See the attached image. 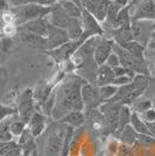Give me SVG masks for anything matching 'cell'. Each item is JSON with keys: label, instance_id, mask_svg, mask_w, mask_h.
<instances>
[{"label": "cell", "instance_id": "836d02e7", "mask_svg": "<svg viewBox=\"0 0 155 156\" xmlns=\"http://www.w3.org/2000/svg\"><path fill=\"white\" fill-rule=\"evenodd\" d=\"M15 114H18V108L12 107V106H7V105L0 104V121L5 120L7 118L13 117Z\"/></svg>", "mask_w": 155, "mask_h": 156}, {"label": "cell", "instance_id": "e575fe53", "mask_svg": "<svg viewBox=\"0 0 155 156\" xmlns=\"http://www.w3.org/2000/svg\"><path fill=\"white\" fill-rule=\"evenodd\" d=\"M112 70L114 72V76H116V77H119V76H129V77L134 78L136 75L135 72H133L132 70H129V69L125 68V66H121V65L113 68Z\"/></svg>", "mask_w": 155, "mask_h": 156}, {"label": "cell", "instance_id": "6da1fadb", "mask_svg": "<svg viewBox=\"0 0 155 156\" xmlns=\"http://www.w3.org/2000/svg\"><path fill=\"white\" fill-rule=\"evenodd\" d=\"M85 80L79 76L71 75L65 77L55 90V104L50 115L59 121L72 111H83L84 105L81 97V89Z\"/></svg>", "mask_w": 155, "mask_h": 156}, {"label": "cell", "instance_id": "cb8c5ba5", "mask_svg": "<svg viewBox=\"0 0 155 156\" xmlns=\"http://www.w3.org/2000/svg\"><path fill=\"white\" fill-rule=\"evenodd\" d=\"M113 35L116 37V43H125V42H129V41H133V32H132V26L131 23L127 25H124L120 26L117 29H113Z\"/></svg>", "mask_w": 155, "mask_h": 156}, {"label": "cell", "instance_id": "f35d334b", "mask_svg": "<svg viewBox=\"0 0 155 156\" xmlns=\"http://www.w3.org/2000/svg\"><path fill=\"white\" fill-rule=\"evenodd\" d=\"M142 114H143V118H145L143 121H146V122L155 121V110H153V108H149L146 112H143Z\"/></svg>", "mask_w": 155, "mask_h": 156}, {"label": "cell", "instance_id": "bcb514c9", "mask_svg": "<svg viewBox=\"0 0 155 156\" xmlns=\"http://www.w3.org/2000/svg\"><path fill=\"white\" fill-rule=\"evenodd\" d=\"M2 50V39H0V51Z\"/></svg>", "mask_w": 155, "mask_h": 156}, {"label": "cell", "instance_id": "60d3db41", "mask_svg": "<svg viewBox=\"0 0 155 156\" xmlns=\"http://www.w3.org/2000/svg\"><path fill=\"white\" fill-rule=\"evenodd\" d=\"M33 2H36V0H12V4L14 5V7L25 6L28 4H33Z\"/></svg>", "mask_w": 155, "mask_h": 156}, {"label": "cell", "instance_id": "ffe728a7", "mask_svg": "<svg viewBox=\"0 0 155 156\" xmlns=\"http://www.w3.org/2000/svg\"><path fill=\"white\" fill-rule=\"evenodd\" d=\"M114 72L112 70V68L107 66L106 64H103L98 66L97 75H96V82L97 86H103V85L112 84V80L114 79Z\"/></svg>", "mask_w": 155, "mask_h": 156}, {"label": "cell", "instance_id": "f6af8a7d", "mask_svg": "<svg viewBox=\"0 0 155 156\" xmlns=\"http://www.w3.org/2000/svg\"><path fill=\"white\" fill-rule=\"evenodd\" d=\"M150 42H149V44H150V47H154L155 48V32L150 35Z\"/></svg>", "mask_w": 155, "mask_h": 156}, {"label": "cell", "instance_id": "f546056e", "mask_svg": "<svg viewBox=\"0 0 155 156\" xmlns=\"http://www.w3.org/2000/svg\"><path fill=\"white\" fill-rule=\"evenodd\" d=\"M131 115H132L131 108L127 105H121L120 114H119V126L117 129L118 132H121L127 125H131Z\"/></svg>", "mask_w": 155, "mask_h": 156}, {"label": "cell", "instance_id": "7bdbcfd3", "mask_svg": "<svg viewBox=\"0 0 155 156\" xmlns=\"http://www.w3.org/2000/svg\"><path fill=\"white\" fill-rule=\"evenodd\" d=\"M146 122V121H145ZM147 124V127L149 128L150 130V133H152V135L155 137V121H152V122H146Z\"/></svg>", "mask_w": 155, "mask_h": 156}, {"label": "cell", "instance_id": "d590c367", "mask_svg": "<svg viewBox=\"0 0 155 156\" xmlns=\"http://www.w3.org/2000/svg\"><path fill=\"white\" fill-rule=\"evenodd\" d=\"M132 80H133V78L129 77V76H119V77H114V79L112 80V84L118 86V87H121L124 85L129 84Z\"/></svg>", "mask_w": 155, "mask_h": 156}, {"label": "cell", "instance_id": "4fadbf2b", "mask_svg": "<svg viewBox=\"0 0 155 156\" xmlns=\"http://www.w3.org/2000/svg\"><path fill=\"white\" fill-rule=\"evenodd\" d=\"M69 41H70V37L67 30L54 27L49 23V32L47 36V50H54Z\"/></svg>", "mask_w": 155, "mask_h": 156}, {"label": "cell", "instance_id": "d6986e66", "mask_svg": "<svg viewBox=\"0 0 155 156\" xmlns=\"http://www.w3.org/2000/svg\"><path fill=\"white\" fill-rule=\"evenodd\" d=\"M19 40L31 48H41V49H47V37H42L39 35H34L29 33L19 32Z\"/></svg>", "mask_w": 155, "mask_h": 156}, {"label": "cell", "instance_id": "7402d4cb", "mask_svg": "<svg viewBox=\"0 0 155 156\" xmlns=\"http://www.w3.org/2000/svg\"><path fill=\"white\" fill-rule=\"evenodd\" d=\"M120 47H123L124 49L127 52H129L134 58L139 59V61H143V50L145 48L139 41H129V42H125V43H118Z\"/></svg>", "mask_w": 155, "mask_h": 156}, {"label": "cell", "instance_id": "5b68a950", "mask_svg": "<svg viewBox=\"0 0 155 156\" xmlns=\"http://www.w3.org/2000/svg\"><path fill=\"white\" fill-rule=\"evenodd\" d=\"M45 19H47V21L52 26L61 28V29H64V30H68L69 28H71L75 23H77L78 21H79L77 19L70 18L67 14V12L63 9V7L61 6L59 2H57L54 6L50 7V11H49L48 15L45 16Z\"/></svg>", "mask_w": 155, "mask_h": 156}, {"label": "cell", "instance_id": "e0dca14e", "mask_svg": "<svg viewBox=\"0 0 155 156\" xmlns=\"http://www.w3.org/2000/svg\"><path fill=\"white\" fill-rule=\"evenodd\" d=\"M88 119H89V124H90L92 130L98 132L100 134H109L110 133L106 121H105V118L98 108L88 111Z\"/></svg>", "mask_w": 155, "mask_h": 156}, {"label": "cell", "instance_id": "1f68e13d", "mask_svg": "<svg viewBox=\"0 0 155 156\" xmlns=\"http://www.w3.org/2000/svg\"><path fill=\"white\" fill-rule=\"evenodd\" d=\"M72 137H74V127H71V126H68V125H67V130H65L64 141H63V147H62L61 156H68L69 151H70Z\"/></svg>", "mask_w": 155, "mask_h": 156}, {"label": "cell", "instance_id": "8992f818", "mask_svg": "<svg viewBox=\"0 0 155 156\" xmlns=\"http://www.w3.org/2000/svg\"><path fill=\"white\" fill-rule=\"evenodd\" d=\"M113 52H116L120 65L125 66L133 72H135L136 75H145L147 72V69L143 64L145 61H139V59L134 58L129 52H127L123 47H120L118 43H113Z\"/></svg>", "mask_w": 155, "mask_h": 156}, {"label": "cell", "instance_id": "30bf717a", "mask_svg": "<svg viewBox=\"0 0 155 156\" xmlns=\"http://www.w3.org/2000/svg\"><path fill=\"white\" fill-rule=\"evenodd\" d=\"M81 23L83 27V37H82L83 42L91 36H102L104 34V29L102 25L95 19V16L92 14H90L84 9L82 12Z\"/></svg>", "mask_w": 155, "mask_h": 156}, {"label": "cell", "instance_id": "3957f363", "mask_svg": "<svg viewBox=\"0 0 155 156\" xmlns=\"http://www.w3.org/2000/svg\"><path fill=\"white\" fill-rule=\"evenodd\" d=\"M62 122H54L49 127V129L45 132V156H61L63 141H64L65 127H62Z\"/></svg>", "mask_w": 155, "mask_h": 156}, {"label": "cell", "instance_id": "74e56055", "mask_svg": "<svg viewBox=\"0 0 155 156\" xmlns=\"http://www.w3.org/2000/svg\"><path fill=\"white\" fill-rule=\"evenodd\" d=\"M105 64L107 65V66H110V68H112V69L120 65V62H119V58H118V56H117L116 52H113V51L111 52V55L109 56V58L106 59Z\"/></svg>", "mask_w": 155, "mask_h": 156}, {"label": "cell", "instance_id": "ac0fdd59", "mask_svg": "<svg viewBox=\"0 0 155 156\" xmlns=\"http://www.w3.org/2000/svg\"><path fill=\"white\" fill-rule=\"evenodd\" d=\"M27 126H28L27 128L29 129L31 135L33 137L40 136L45 128V115L41 112H39V111H35L34 114L32 115V118H31V120H29V122L27 124Z\"/></svg>", "mask_w": 155, "mask_h": 156}, {"label": "cell", "instance_id": "ab89813d", "mask_svg": "<svg viewBox=\"0 0 155 156\" xmlns=\"http://www.w3.org/2000/svg\"><path fill=\"white\" fill-rule=\"evenodd\" d=\"M58 0H36V4H39L41 6L45 7H52L55 4H57Z\"/></svg>", "mask_w": 155, "mask_h": 156}, {"label": "cell", "instance_id": "d4e9b609", "mask_svg": "<svg viewBox=\"0 0 155 156\" xmlns=\"http://www.w3.org/2000/svg\"><path fill=\"white\" fill-rule=\"evenodd\" d=\"M58 2L61 4V6L63 7V9L67 12V14L70 18L81 20V18H82V12H83V8L81 7V5H78V4L71 1V0H61Z\"/></svg>", "mask_w": 155, "mask_h": 156}, {"label": "cell", "instance_id": "d6a6232c", "mask_svg": "<svg viewBox=\"0 0 155 156\" xmlns=\"http://www.w3.org/2000/svg\"><path fill=\"white\" fill-rule=\"evenodd\" d=\"M103 2V0H79V5L81 7L86 11V12H89L90 14H93L96 12V9H97L99 5Z\"/></svg>", "mask_w": 155, "mask_h": 156}, {"label": "cell", "instance_id": "9a60e30c", "mask_svg": "<svg viewBox=\"0 0 155 156\" xmlns=\"http://www.w3.org/2000/svg\"><path fill=\"white\" fill-rule=\"evenodd\" d=\"M100 39H102V36H91L89 39H86L78 47V49L75 52V56L83 63L88 62L90 58H93V52H95V49Z\"/></svg>", "mask_w": 155, "mask_h": 156}, {"label": "cell", "instance_id": "7dc6e473", "mask_svg": "<svg viewBox=\"0 0 155 156\" xmlns=\"http://www.w3.org/2000/svg\"><path fill=\"white\" fill-rule=\"evenodd\" d=\"M59 1H61V0H59Z\"/></svg>", "mask_w": 155, "mask_h": 156}, {"label": "cell", "instance_id": "8d00e7d4", "mask_svg": "<svg viewBox=\"0 0 155 156\" xmlns=\"http://www.w3.org/2000/svg\"><path fill=\"white\" fill-rule=\"evenodd\" d=\"M135 108L136 113H143V112H146L149 108H152V103L149 100H147V99L146 100H140V101L136 103Z\"/></svg>", "mask_w": 155, "mask_h": 156}, {"label": "cell", "instance_id": "277c9868", "mask_svg": "<svg viewBox=\"0 0 155 156\" xmlns=\"http://www.w3.org/2000/svg\"><path fill=\"white\" fill-rule=\"evenodd\" d=\"M49 11H50V7L41 6L36 2H33V4L25 5V6L14 7L12 13L14 15V22L18 26H21L32 20L45 18L49 13Z\"/></svg>", "mask_w": 155, "mask_h": 156}, {"label": "cell", "instance_id": "2e32d148", "mask_svg": "<svg viewBox=\"0 0 155 156\" xmlns=\"http://www.w3.org/2000/svg\"><path fill=\"white\" fill-rule=\"evenodd\" d=\"M83 42L81 41H69L61 47H58L54 50H49V54L52 56V58L56 59L57 62H63L65 59L71 57L72 54H75L78 47L81 46Z\"/></svg>", "mask_w": 155, "mask_h": 156}, {"label": "cell", "instance_id": "484cf974", "mask_svg": "<svg viewBox=\"0 0 155 156\" xmlns=\"http://www.w3.org/2000/svg\"><path fill=\"white\" fill-rule=\"evenodd\" d=\"M15 115L0 121V142H9V141H12L13 135H12V133L9 130V125H11V122H12V120H13V118Z\"/></svg>", "mask_w": 155, "mask_h": 156}, {"label": "cell", "instance_id": "52a82bcc", "mask_svg": "<svg viewBox=\"0 0 155 156\" xmlns=\"http://www.w3.org/2000/svg\"><path fill=\"white\" fill-rule=\"evenodd\" d=\"M16 108H18L20 120L27 125L35 112V98H34L33 90L27 89L20 94L18 98V107Z\"/></svg>", "mask_w": 155, "mask_h": 156}, {"label": "cell", "instance_id": "8fae6325", "mask_svg": "<svg viewBox=\"0 0 155 156\" xmlns=\"http://www.w3.org/2000/svg\"><path fill=\"white\" fill-rule=\"evenodd\" d=\"M131 18L134 21L155 19V0H142L135 8L131 7Z\"/></svg>", "mask_w": 155, "mask_h": 156}, {"label": "cell", "instance_id": "4dcf8cb0", "mask_svg": "<svg viewBox=\"0 0 155 156\" xmlns=\"http://www.w3.org/2000/svg\"><path fill=\"white\" fill-rule=\"evenodd\" d=\"M25 129H26V124L23 121H21L19 118V114H16L13 118L11 125H9V130L12 133V135L13 136H20Z\"/></svg>", "mask_w": 155, "mask_h": 156}, {"label": "cell", "instance_id": "9c48e42d", "mask_svg": "<svg viewBox=\"0 0 155 156\" xmlns=\"http://www.w3.org/2000/svg\"><path fill=\"white\" fill-rule=\"evenodd\" d=\"M81 97H82V101L84 105V110L86 111L98 108L104 103L99 96L97 86L92 85L91 83H88V82H85L84 84L82 85Z\"/></svg>", "mask_w": 155, "mask_h": 156}, {"label": "cell", "instance_id": "5bb4252c", "mask_svg": "<svg viewBox=\"0 0 155 156\" xmlns=\"http://www.w3.org/2000/svg\"><path fill=\"white\" fill-rule=\"evenodd\" d=\"M113 43H114L113 40H107L104 37H102L100 41L98 42L95 52H93V61L97 66L105 64L106 59L109 58L111 52L113 51Z\"/></svg>", "mask_w": 155, "mask_h": 156}, {"label": "cell", "instance_id": "ee69618b", "mask_svg": "<svg viewBox=\"0 0 155 156\" xmlns=\"http://www.w3.org/2000/svg\"><path fill=\"white\" fill-rule=\"evenodd\" d=\"M0 9H7L6 0H0Z\"/></svg>", "mask_w": 155, "mask_h": 156}, {"label": "cell", "instance_id": "b9f144b4", "mask_svg": "<svg viewBox=\"0 0 155 156\" xmlns=\"http://www.w3.org/2000/svg\"><path fill=\"white\" fill-rule=\"evenodd\" d=\"M112 1L116 2L117 5H119L120 7L128 6V4H129V0H112Z\"/></svg>", "mask_w": 155, "mask_h": 156}, {"label": "cell", "instance_id": "4316f807", "mask_svg": "<svg viewBox=\"0 0 155 156\" xmlns=\"http://www.w3.org/2000/svg\"><path fill=\"white\" fill-rule=\"evenodd\" d=\"M131 6H125L121 7V9L119 11V13L117 15L116 21L113 23V29H117L120 26H124V25H127V23H131Z\"/></svg>", "mask_w": 155, "mask_h": 156}, {"label": "cell", "instance_id": "7c38bea8", "mask_svg": "<svg viewBox=\"0 0 155 156\" xmlns=\"http://www.w3.org/2000/svg\"><path fill=\"white\" fill-rule=\"evenodd\" d=\"M18 30L34 34V35H39L42 37H47L48 32H49V22L47 21L45 18H40V19L32 20L29 22H26V23L19 26Z\"/></svg>", "mask_w": 155, "mask_h": 156}, {"label": "cell", "instance_id": "f1b7e54d", "mask_svg": "<svg viewBox=\"0 0 155 156\" xmlns=\"http://www.w3.org/2000/svg\"><path fill=\"white\" fill-rule=\"evenodd\" d=\"M138 133H136L134 128L131 126V125H127L125 128H124L121 132H120V137H121V141H123L125 144L127 146H131L138 139Z\"/></svg>", "mask_w": 155, "mask_h": 156}, {"label": "cell", "instance_id": "83f0119b", "mask_svg": "<svg viewBox=\"0 0 155 156\" xmlns=\"http://www.w3.org/2000/svg\"><path fill=\"white\" fill-rule=\"evenodd\" d=\"M118 86L113 84H107V85H103V86H99L98 87V91H99V96L102 98L104 103L105 101H110L112 98L114 97L118 92Z\"/></svg>", "mask_w": 155, "mask_h": 156}, {"label": "cell", "instance_id": "603a6c76", "mask_svg": "<svg viewBox=\"0 0 155 156\" xmlns=\"http://www.w3.org/2000/svg\"><path fill=\"white\" fill-rule=\"evenodd\" d=\"M131 126L134 128V130H135L139 135H147V136L154 137L152 135L149 128L147 127V124L142 120L141 118H140V114L136 113V112H132V115H131Z\"/></svg>", "mask_w": 155, "mask_h": 156}, {"label": "cell", "instance_id": "ba28073f", "mask_svg": "<svg viewBox=\"0 0 155 156\" xmlns=\"http://www.w3.org/2000/svg\"><path fill=\"white\" fill-rule=\"evenodd\" d=\"M120 108H121V105L114 101H105L98 107V110L102 112V114L105 118V121H106L110 133H113L118 129Z\"/></svg>", "mask_w": 155, "mask_h": 156}, {"label": "cell", "instance_id": "7a4b0ae2", "mask_svg": "<svg viewBox=\"0 0 155 156\" xmlns=\"http://www.w3.org/2000/svg\"><path fill=\"white\" fill-rule=\"evenodd\" d=\"M149 79L145 75H135L133 80L127 85L118 89V92L110 101H114L120 105H127L135 101L143 91L148 87Z\"/></svg>", "mask_w": 155, "mask_h": 156}, {"label": "cell", "instance_id": "44dd1931", "mask_svg": "<svg viewBox=\"0 0 155 156\" xmlns=\"http://www.w3.org/2000/svg\"><path fill=\"white\" fill-rule=\"evenodd\" d=\"M59 121L68 126H71L74 128H79L81 126L85 124L86 118L82 111H72L70 113H68L65 117L62 118Z\"/></svg>", "mask_w": 155, "mask_h": 156}]
</instances>
